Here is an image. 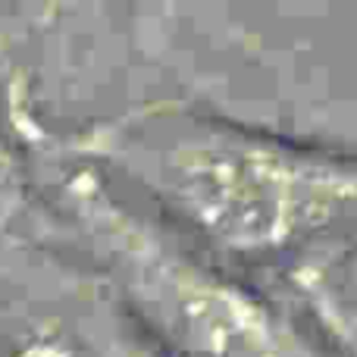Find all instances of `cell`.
Masks as SVG:
<instances>
[{"instance_id": "obj_5", "label": "cell", "mask_w": 357, "mask_h": 357, "mask_svg": "<svg viewBox=\"0 0 357 357\" xmlns=\"http://www.w3.org/2000/svg\"><path fill=\"white\" fill-rule=\"evenodd\" d=\"M0 357H10V354H0Z\"/></svg>"}, {"instance_id": "obj_1", "label": "cell", "mask_w": 357, "mask_h": 357, "mask_svg": "<svg viewBox=\"0 0 357 357\" xmlns=\"http://www.w3.org/2000/svg\"><path fill=\"white\" fill-rule=\"evenodd\" d=\"M47 132L60 151L154 201L167 226L245 266L304 264L357 235V154L348 151L182 100L132 107L73 135Z\"/></svg>"}, {"instance_id": "obj_2", "label": "cell", "mask_w": 357, "mask_h": 357, "mask_svg": "<svg viewBox=\"0 0 357 357\" xmlns=\"http://www.w3.org/2000/svg\"><path fill=\"white\" fill-rule=\"evenodd\" d=\"M47 201L50 238L69 241L119 314L163 357H342L251 279L188 248L132 207L47 129L22 142Z\"/></svg>"}, {"instance_id": "obj_4", "label": "cell", "mask_w": 357, "mask_h": 357, "mask_svg": "<svg viewBox=\"0 0 357 357\" xmlns=\"http://www.w3.org/2000/svg\"><path fill=\"white\" fill-rule=\"evenodd\" d=\"M110 295L91 310L73 314L69 323H50L44 354L47 357H163L132 329L123 314H110Z\"/></svg>"}, {"instance_id": "obj_3", "label": "cell", "mask_w": 357, "mask_h": 357, "mask_svg": "<svg viewBox=\"0 0 357 357\" xmlns=\"http://www.w3.org/2000/svg\"><path fill=\"white\" fill-rule=\"evenodd\" d=\"M47 238V204L25 148L0 132V266Z\"/></svg>"}]
</instances>
